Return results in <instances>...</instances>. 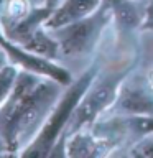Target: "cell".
Returning <instances> with one entry per match:
<instances>
[{
	"label": "cell",
	"instance_id": "6da1fadb",
	"mask_svg": "<svg viewBox=\"0 0 153 158\" xmlns=\"http://www.w3.org/2000/svg\"><path fill=\"white\" fill-rule=\"evenodd\" d=\"M64 91L63 84L20 69L13 91L0 106V147L20 153L41 130Z\"/></svg>",
	"mask_w": 153,
	"mask_h": 158
},
{
	"label": "cell",
	"instance_id": "7a4b0ae2",
	"mask_svg": "<svg viewBox=\"0 0 153 158\" xmlns=\"http://www.w3.org/2000/svg\"><path fill=\"white\" fill-rule=\"evenodd\" d=\"M137 56L138 54L123 59H114L107 64H101L91 86L87 87L77 107L74 109L68 128L61 138L66 140L68 137H71L72 133L79 130L91 128L97 122V118H101L104 114L109 112V109L117 101L122 82L137 66Z\"/></svg>",
	"mask_w": 153,
	"mask_h": 158
},
{
	"label": "cell",
	"instance_id": "3957f363",
	"mask_svg": "<svg viewBox=\"0 0 153 158\" xmlns=\"http://www.w3.org/2000/svg\"><path fill=\"white\" fill-rule=\"evenodd\" d=\"M99 68H101V63L92 61L91 66L84 69L69 86L64 87L61 97L56 102V106L53 107V110L49 112V115L46 118V122L43 123L41 130L18 153L20 156H25V158L49 156V153H51V150L56 145V142L64 135V132L68 128V123L72 117L74 109L77 107L81 97L87 91V87L91 86V82L96 77Z\"/></svg>",
	"mask_w": 153,
	"mask_h": 158
},
{
	"label": "cell",
	"instance_id": "277c9868",
	"mask_svg": "<svg viewBox=\"0 0 153 158\" xmlns=\"http://www.w3.org/2000/svg\"><path fill=\"white\" fill-rule=\"evenodd\" d=\"M110 23L112 10L107 0H104L101 7L89 17L68 23L64 27L53 28L49 31L59 44V56L77 61L96 53L104 31Z\"/></svg>",
	"mask_w": 153,
	"mask_h": 158
},
{
	"label": "cell",
	"instance_id": "5b68a950",
	"mask_svg": "<svg viewBox=\"0 0 153 158\" xmlns=\"http://www.w3.org/2000/svg\"><path fill=\"white\" fill-rule=\"evenodd\" d=\"M0 48L5 51V54H7L8 63L15 64V66L18 69H22V71L54 79L56 82L63 84L64 87L69 86V84L74 81L71 71H69L68 68H64L63 64L56 63V59L44 58L41 54L28 51V49H25L23 46H20V44L10 41V40L2 33V30H0Z\"/></svg>",
	"mask_w": 153,
	"mask_h": 158
},
{
	"label": "cell",
	"instance_id": "8992f818",
	"mask_svg": "<svg viewBox=\"0 0 153 158\" xmlns=\"http://www.w3.org/2000/svg\"><path fill=\"white\" fill-rule=\"evenodd\" d=\"M112 10V23L120 40L132 38L142 30L145 18V2L142 0H107Z\"/></svg>",
	"mask_w": 153,
	"mask_h": 158
},
{
	"label": "cell",
	"instance_id": "52a82bcc",
	"mask_svg": "<svg viewBox=\"0 0 153 158\" xmlns=\"http://www.w3.org/2000/svg\"><path fill=\"white\" fill-rule=\"evenodd\" d=\"M114 148L104 138L97 137L91 128H84L66 138V156L71 158H99L114 156Z\"/></svg>",
	"mask_w": 153,
	"mask_h": 158
},
{
	"label": "cell",
	"instance_id": "ba28073f",
	"mask_svg": "<svg viewBox=\"0 0 153 158\" xmlns=\"http://www.w3.org/2000/svg\"><path fill=\"white\" fill-rule=\"evenodd\" d=\"M102 2L104 0H61L58 7L51 12L44 27L48 30H53L77 22V20L94 13L102 5Z\"/></svg>",
	"mask_w": 153,
	"mask_h": 158
},
{
	"label": "cell",
	"instance_id": "9c48e42d",
	"mask_svg": "<svg viewBox=\"0 0 153 158\" xmlns=\"http://www.w3.org/2000/svg\"><path fill=\"white\" fill-rule=\"evenodd\" d=\"M51 12H53V8H49V7L35 5L31 8V12H30L23 20H20L18 23L12 25V27H7V28L0 27V30H2V33L10 40V41H13L17 44H25L39 28L44 27V23H46V20L49 18Z\"/></svg>",
	"mask_w": 153,
	"mask_h": 158
},
{
	"label": "cell",
	"instance_id": "30bf717a",
	"mask_svg": "<svg viewBox=\"0 0 153 158\" xmlns=\"http://www.w3.org/2000/svg\"><path fill=\"white\" fill-rule=\"evenodd\" d=\"M18 73H20V69L12 63H7L0 68V106L7 101L10 92L13 91Z\"/></svg>",
	"mask_w": 153,
	"mask_h": 158
},
{
	"label": "cell",
	"instance_id": "8fae6325",
	"mask_svg": "<svg viewBox=\"0 0 153 158\" xmlns=\"http://www.w3.org/2000/svg\"><path fill=\"white\" fill-rule=\"evenodd\" d=\"M123 156H137V158H153V133L138 138L137 142L130 143Z\"/></svg>",
	"mask_w": 153,
	"mask_h": 158
},
{
	"label": "cell",
	"instance_id": "7c38bea8",
	"mask_svg": "<svg viewBox=\"0 0 153 158\" xmlns=\"http://www.w3.org/2000/svg\"><path fill=\"white\" fill-rule=\"evenodd\" d=\"M140 31H151L153 33V2L145 0V18Z\"/></svg>",
	"mask_w": 153,
	"mask_h": 158
},
{
	"label": "cell",
	"instance_id": "4fadbf2b",
	"mask_svg": "<svg viewBox=\"0 0 153 158\" xmlns=\"http://www.w3.org/2000/svg\"><path fill=\"white\" fill-rule=\"evenodd\" d=\"M59 2H61V0H43V5L44 7H49V8H56L58 5H59Z\"/></svg>",
	"mask_w": 153,
	"mask_h": 158
},
{
	"label": "cell",
	"instance_id": "5bb4252c",
	"mask_svg": "<svg viewBox=\"0 0 153 158\" xmlns=\"http://www.w3.org/2000/svg\"><path fill=\"white\" fill-rule=\"evenodd\" d=\"M8 63V58H7V54H5V51L2 48H0V68L3 66V64H7Z\"/></svg>",
	"mask_w": 153,
	"mask_h": 158
},
{
	"label": "cell",
	"instance_id": "9a60e30c",
	"mask_svg": "<svg viewBox=\"0 0 153 158\" xmlns=\"http://www.w3.org/2000/svg\"><path fill=\"white\" fill-rule=\"evenodd\" d=\"M35 5H43V0H31Z\"/></svg>",
	"mask_w": 153,
	"mask_h": 158
},
{
	"label": "cell",
	"instance_id": "2e32d148",
	"mask_svg": "<svg viewBox=\"0 0 153 158\" xmlns=\"http://www.w3.org/2000/svg\"><path fill=\"white\" fill-rule=\"evenodd\" d=\"M2 2H3V0H0V5H2Z\"/></svg>",
	"mask_w": 153,
	"mask_h": 158
},
{
	"label": "cell",
	"instance_id": "e0dca14e",
	"mask_svg": "<svg viewBox=\"0 0 153 158\" xmlns=\"http://www.w3.org/2000/svg\"><path fill=\"white\" fill-rule=\"evenodd\" d=\"M151 2H153V0H151Z\"/></svg>",
	"mask_w": 153,
	"mask_h": 158
}]
</instances>
